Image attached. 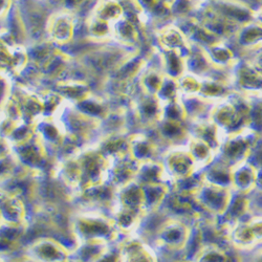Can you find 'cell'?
Returning <instances> with one entry per match:
<instances>
[{"mask_svg": "<svg viewBox=\"0 0 262 262\" xmlns=\"http://www.w3.org/2000/svg\"><path fill=\"white\" fill-rule=\"evenodd\" d=\"M258 142V134L247 128L238 134L225 138L217 157L220 161L231 169L248 162L255 145Z\"/></svg>", "mask_w": 262, "mask_h": 262, "instance_id": "cell-2", "label": "cell"}, {"mask_svg": "<svg viewBox=\"0 0 262 262\" xmlns=\"http://www.w3.org/2000/svg\"><path fill=\"white\" fill-rule=\"evenodd\" d=\"M75 23L70 13L63 12L53 15L48 25L50 38L58 45H67L74 36Z\"/></svg>", "mask_w": 262, "mask_h": 262, "instance_id": "cell-7", "label": "cell"}, {"mask_svg": "<svg viewBox=\"0 0 262 262\" xmlns=\"http://www.w3.org/2000/svg\"><path fill=\"white\" fill-rule=\"evenodd\" d=\"M122 8L117 0H101L96 8L94 16L106 21L108 24L114 25L122 18Z\"/></svg>", "mask_w": 262, "mask_h": 262, "instance_id": "cell-18", "label": "cell"}, {"mask_svg": "<svg viewBox=\"0 0 262 262\" xmlns=\"http://www.w3.org/2000/svg\"><path fill=\"white\" fill-rule=\"evenodd\" d=\"M113 34H115L118 39L126 43H134L137 39V33L134 26L122 18L113 25Z\"/></svg>", "mask_w": 262, "mask_h": 262, "instance_id": "cell-19", "label": "cell"}, {"mask_svg": "<svg viewBox=\"0 0 262 262\" xmlns=\"http://www.w3.org/2000/svg\"><path fill=\"white\" fill-rule=\"evenodd\" d=\"M51 2H63V0H51Z\"/></svg>", "mask_w": 262, "mask_h": 262, "instance_id": "cell-27", "label": "cell"}, {"mask_svg": "<svg viewBox=\"0 0 262 262\" xmlns=\"http://www.w3.org/2000/svg\"><path fill=\"white\" fill-rule=\"evenodd\" d=\"M193 234V224L182 218L169 216L157 231V243L170 252H185L190 246Z\"/></svg>", "mask_w": 262, "mask_h": 262, "instance_id": "cell-3", "label": "cell"}, {"mask_svg": "<svg viewBox=\"0 0 262 262\" xmlns=\"http://www.w3.org/2000/svg\"><path fill=\"white\" fill-rule=\"evenodd\" d=\"M161 136L162 138L169 142L176 144V147H181L179 143L184 140H189L188 131L183 126L182 122L180 121H172L164 119L161 124Z\"/></svg>", "mask_w": 262, "mask_h": 262, "instance_id": "cell-15", "label": "cell"}, {"mask_svg": "<svg viewBox=\"0 0 262 262\" xmlns=\"http://www.w3.org/2000/svg\"><path fill=\"white\" fill-rule=\"evenodd\" d=\"M193 262H230L227 250L220 244H204L191 257Z\"/></svg>", "mask_w": 262, "mask_h": 262, "instance_id": "cell-12", "label": "cell"}, {"mask_svg": "<svg viewBox=\"0 0 262 262\" xmlns=\"http://www.w3.org/2000/svg\"><path fill=\"white\" fill-rule=\"evenodd\" d=\"M162 163L170 179L171 185L188 180L195 174L202 172L196 167L187 148L182 146L169 150Z\"/></svg>", "mask_w": 262, "mask_h": 262, "instance_id": "cell-4", "label": "cell"}, {"mask_svg": "<svg viewBox=\"0 0 262 262\" xmlns=\"http://www.w3.org/2000/svg\"><path fill=\"white\" fill-rule=\"evenodd\" d=\"M251 262H262V246L253 251Z\"/></svg>", "mask_w": 262, "mask_h": 262, "instance_id": "cell-23", "label": "cell"}, {"mask_svg": "<svg viewBox=\"0 0 262 262\" xmlns=\"http://www.w3.org/2000/svg\"><path fill=\"white\" fill-rule=\"evenodd\" d=\"M186 148L189 151L199 171L205 170L215 161L217 157L216 151L210 145L195 137L189 138Z\"/></svg>", "mask_w": 262, "mask_h": 262, "instance_id": "cell-9", "label": "cell"}, {"mask_svg": "<svg viewBox=\"0 0 262 262\" xmlns=\"http://www.w3.org/2000/svg\"><path fill=\"white\" fill-rule=\"evenodd\" d=\"M11 0H0V19L8 14L11 8Z\"/></svg>", "mask_w": 262, "mask_h": 262, "instance_id": "cell-22", "label": "cell"}, {"mask_svg": "<svg viewBox=\"0 0 262 262\" xmlns=\"http://www.w3.org/2000/svg\"><path fill=\"white\" fill-rule=\"evenodd\" d=\"M234 192L230 187L208 183L203 180L193 193V200L201 212L220 220L227 213Z\"/></svg>", "mask_w": 262, "mask_h": 262, "instance_id": "cell-1", "label": "cell"}, {"mask_svg": "<svg viewBox=\"0 0 262 262\" xmlns=\"http://www.w3.org/2000/svg\"><path fill=\"white\" fill-rule=\"evenodd\" d=\"M257 239L259 247L262 246V214L254 215L247 220Z\"/></svg>", "mask_w": 262, "mask_h": 262, "instance_id": "cell-21", "label": "cell"}, {"mask_svg": "<svg viewBox=\"0 0 262 262\" xmlns=\"http://www.w3.org/2000/svg\"><path fill=\"white\" fill-rule=\"evenodd\" d=\"M89 30L95 38H104L113 34V25L94 16L90 23Z\"/></svg>", "mask_w": 262, "mask_h": 262, "instance_id": "cell-20", "label": "cell"}, {"mask_svg": "<svg viewBox=\"0 0 262 262\" xmlns=\"http://www.w3.org/2000/svg\"><path fill=\"white\" fill-rule=\"evenodd\" d=\"M59 93L68 99L73 101L82 102L87 99L90 95L89 86L84 82H77V81H68L62 82L57 85Z\"/></svg>", "mask_w": 262, "mask_h": 262, "instance_id": "cell-17", "label": "cell"}, {"mask_svg": "<svg viewBox=\"0 0 262 262\" xmlns=\"http://www.w3.org/2000/svg\"><path fill=\"white\" fill-rule=\"evenodd\" d=\"M129 149L138 164L154 161V157L156 155V146L146 138H138L131 141L129 144Z\"/></svg>", "mask_w": 262, "mask_h": 262, "instance_id": "cell-16", "label": "cell"}, {"mask_svg": "<svg viewBox=\"0 0 262 262\" xmlns=\"http://www.w3.org/2000/svg\"><path fill=\"white\" fill-rule=\"evenodd\" d=\"M121 262H159L156 253L139 240L127 242L121 250Z\"/></svg>", "mask_w": 262, "mask_h": 262, "instance_id": "cell-10", "label": "cell"}, {"mask_svg": "<svg viewBox=\"0 0 262 262\" xmlns=\"http://www.w3.org/2000/svg\"><path fill=\"white\" fill-rule=\"evenodd\" d=\"M255 191L262 193V167L257 170V187Z\"/></svg>", "mask_w": 262, "mask_h": 262, "instance_id": "cell-25", "label": "cell"}, {"mask_svg": "<svg viewBox=\"0 0 262 262\" xmlns=\"http://www.w3.org/2000/svg\"><path fill=\"white\" fill-rule=\"evenodd\" d=\"M169 262H193L191 258H180V259H174V260H171Z\"/></svg>", "mask_w": 262, "mask_h": 262, "instance_id": "cell-26", "label": "cell"}, {"mask_svg": "<svg viewBox=\"0 0 262 262\" xmlns=\"http://www.w3.org/2000/svg\"><path fill=\"white\" fill-rule=\"evenodd\" d=\"M251 206L252 201L250 199V196L234 193L227 213L225 214L224 217L220 218L221 221H223L221 224L226 229H229V227L232 226L233 224L244 221L245 216H247V214L251 210Z\"/></svg>", "mask_w": 262, "mask_h": 262, "instance_id": "cell-11", "label": "cell"}, {"mask_svg": "<svg viewBox=\"0 0 262 262\" xmlns=\"http://www.w3.org/2000/svg\"><path fill=\"white\" fill-rule=\"evenodd\" d=\"M257 168L245 162L232 168L231 188L234 193L250 196L257 187Z\"/></svg>", "mask_w": 262, "mask_h": 262, "instance_id": "cell-5", "label": "cell"}, {"mask_svg": "<svg viewBox=\"0 0 262 262\" xmlns=\"http://www.w3.org/2000/svg\"><path fill=\"white\" fill-rule=\"evenodd\" d=\"M28 61V55L24 49L19 47H10L0 40V72H20Z\"/></svg>", "mask_w": 262, "mask_h": 262, "instance_id": "cell-8", "label": "cell"}, {"mask_svg": "<svg viewBox=\"0 0 262 262\" xmlns=\"http://www.w3.org/2000/svg\"><path fill=\"white\" fill-rule=\"evenodd\" d=\"M231 171L230 167L218 160L202 171V178L208 183L231 188Z\"/></svg>", "mask_w": 262, "mask_h": 262, "instance_id": "cell-13", "label": "cell"}, {"mask_svg": "<svg viewBox=\"0 0 262 262\" xmlns=\"http://www.w3.org/2000/svg\"><path fill=\"white\" fill-rule=\"evenodd\" d=\"M145 194V211H156L166 202L171 192V185L142 186Z\"/></svg>", "mask_w": 262, "mask_h": 262, "instance_id": "cell-14", "label": "cell"}, {"mask_svg": "<svg viewBox=\"0 0 262 262\" xmlns=\"http://www.w3.org/2000/svg\"><path fill=\"white\" fill-rule=\"evenodd\" d=\"M227 242L236 251L250 252L259 247L248 221H240L229 227Z\"/></svg>", "mask_w": 262, "mask_h": 262, "instance_id": "cell-6", "label": "cell"}, {"mask_svg": "<svg viewBox=\"0 0 262 262\" xmlns=\"http://www.w3.org/2000/svg\"><path fill=\"white\" fill-rule=\"evenodd\" d=\"M84 0H63L65 7L68 6L69 9H78Z\"/></svg>", "mask_w": 262, "mask_h": 262, "instance_id": "cell-24", "label": "cell"}]
</instances>
